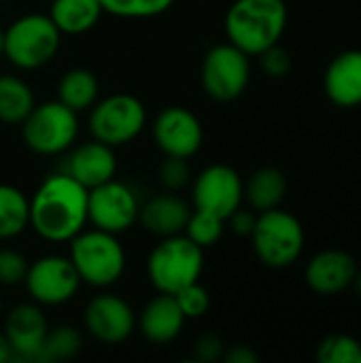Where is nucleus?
<instances>
[{
    "mask_svg": "<svg viewBox=\"0 0 361 363\" xmlns=\"http://www.w3.org/2000/svg\"><path fill=\"white\" fill-rule=\"evenodd\" d=\"M87 225V189L64 170L40 181L30 198V228L47 242H70Z\"/></svg>",
    "mask_w": 361,
    "mask_h": 363,
    "instance_id": "obj_1",
    "label": "nucleus"
},
{
    "mask_svg": "<svg viewBox=\"0 0 361 363\" xmlns=\"http://www.w3.org/2000/svg\"><path fill=\"white\" fill-rule=\"evenodd\" d=\"M228 43L249 57L279 45L287 28L285 0H234L226 13Z\"/></svg>",
    "mask_w": 361,
    "mask_h": 363,
    "instance_id": "obj_2",
    "label": "nucleus"
},
{
    "mask_svg": "<svg viewBox=\"0 0 361 363\" xmlns=\"http://www.w3.org/2000/svg\"><path fill=\"white\" fill-rule=\"evenodd\" d=\"M70 262L81 283L94 289H106L126 272V249L117 234L102 232L98 228L81 230L70 240Z\"/></svg>",
    "mask_w": 361,
    "mask_h": 363,
    "instance_id": "obj_3",
    "label": "nucleus"
},
{
    "mask_svg": "<svg viewBox=\"0 0 361 363\" xmlns=\"http://www.w3.org/2000/svg\"><path fill=\"white\" fill-rule=\"evenodd\" d=\"M204 270V249L185 234L160 238L147 257V279L157 294L174 296L183 287L198 283Z\"/></svg>",
    "mask_w": 361,
    "mask_h": 363,
    "instance_id": "obj_4",
    "label": "nucleus"
},
{
    "mask_svg": "<svg viewBox=\"0 0 361 363\" xmlns=\"http://www.w3.org/2000/svg\"><path fill=\"white\" fill-rule=\"evenodd\" d=\"M62 43V32L49 15L28 13L4 30V57L19 70H36L49 64Z\"/></svg>",
    "mask_w": 361,
    "mask_h": 363,
    "instance_id": "obj_5",
    "label": "nucleus"
},
{
    "mask_svg": "<svg viewBox=\"0 0 361 363\" xmlns=\"http://www.w3.org/2000/svg\"><path fill=\"white\" fill-rule=\"evenodd\" d=\"M21 136L26 147L38 155L51 157L66 153L79 136V113L60 100L34 104L21 121Z\"/></svg>",
    "mask_w": 361,
    "mask_h": 363,
    "instance_id": "obj_6",
    "label": "nucleus"
},
{
    "mask_svg": "<svg viewBox=\"0 0 361 363\" xmlns=\"http://www.w3.org/2000/svg\"><path fill=\"white\" fill-rule=\"evenodd\" d=\"M251 240L255 255L264 266L287 268L300 257L304 249V228L298 217L277 206L257 213Z\"/></svg>",
    "mask_w": 361,
    "mask_h": 363,
    "instance_id": "obj_7",
    "label": "nucleus"
},
{
    "mask_svg": "<svg viewBox=\"0 0 361 363\" xmlns=\"http://www.w3.org/2000/svg\"><path fill=\"white\" fill-rule=\"evenodd\" d=\"M147 125V108L132 94H111L104 100H96L89 108L91 138L117 149L134 138Z\"/></svg>",
    "mask_w": 361,
    "mask_h": 363,
    "instance_id": "obj_8",
    "label": "nucleus"
},
{
    "mask_svg": "<svg viewBox=\"0 0 361 363\" xmlns=\"http://www.w3.org/2000/svg\"><path fill=\"white\" fill-rule=\"evenodd\" d=\"M251 77L249 55L232 43L215 45L206 51L200 68V81L206 96L217 102H230L245 94Z\"/></svg>",
    "mask_w": 361,
    "mask_h": 363,
    "instance_id": "obj_9",
    "label": "nucleus"
},
{
    "mask_svg": "<svg viewBox=\"0 0 361 363\" xmlns=\"http://www.w3.org/2000/svg\"><path fill=\"white\" fill-rule=\"evenodd\" d=\"M138 213V196L130 185L117 179L87 189V223H91V228L119 236L134 228Z\"/></svg>",
    "mask_w": 361,
    "mask_h": 363,
    "instance_id": "obj_10",
    "label": "nucleus"
},
{
    "mask_svg": "<svg viewBox=\"0 0 361 363\" xmlns=\"http://www.w3.org/2000/svg\"><path fill=\"white\" fill-rule=\"evenodd\" d=\"M23 285L30 300L38 306H62L77 296L83 283L70 257L43 255L28 266Z\"/></svg>",
    "mask_w": 361,
    "mask_h": 363,
    "instance_id": "obj_11",
    "label": "nucleus"
},
{
    "mask_svg": "<svg viewBox=\"0 0 361 363\" xmlns=\"http://www.w3.org/2000/svg\"><path fill=\"white\" fill-rule=\"evenodd\" d=\"M245 200V185L238 172L226 164L206 166L191 185V202L198 211H209L228 219Z\"/></svg>",
    "mask_w": 361,
    "mask_h": 363,
    "instance_id": "obj_12",
    "label": "nucleus"
},
{
    "mask_svg": "<svg viewBox=\"0 0 361 363\" xmlns=\"http://www.w3.org/2000/svg\"><path fill=\"white\" fill-rule=\"evenodd\" d=\"M83 323L94 340L102 345H121L136 330V313L121 296L100 294L87 302Z\"/></svg>",
    "mask_w": 361,
    "mask_h": 363,
    "instance_id": "obj_13",
    "label": "nucleus"
},
{
    "mask_svg": "<svg viewBox=\"0 0 361 363\" xmlns=\"http://www.w3.org/2000/svg\"><path fill=\"white\" fill-rule=\"evenodd\" d=\"M153 140L164 155L189 160L204 143V128L189 108L166 106L153 121Z\"/></svg>",
    "mask_w": 361,
    "mask_h": 363,
    "instance_id": "obj_14",
    "label": "nucleus"
},
{
    "mask_svg": "<svg viewBox=\"0 0 361 363\" xmlns=\"http://www.w3.org/2000/svg\"><path fill=\"white\" fill-rule=\"evenodd\" d=\"M47 332V317L36 302L17 304L4 317L2 334L11 345L15 362H38Z\"/></svg>",
    "mask_w": 361,
    "mask_h": 363,
    "instance_id": "obj_15",
    "label": "nucleus"
},
{
    "mask_svg": "<svg viewBox=\"0 0 361 363\" xmlns=\"http://www.w3.org/2000/svg\"><path fill=\"white\" fill-rule=\"evenodd\" d=\"M64 172L81 183L85 189H94L117 174V157L115 149L91 138L89 143H81L68 149Z\"/></svg>",
    "mask_w": 361,
    "mask_h": 363,
    "instance_id": "obj_16",
    "label": "nucleus"
},
{
    "mask_svg": "<svg viewBox=\"0 0 361 363\" xmlns=\"http://www.w3.org/2000/svg\"><path fill=\"white\" fill-rule=\"evenodd\" d=\"M357 274V264L353 255L338 249H328L311 257L306 266V283L313 291L321 296H334L353 285Z\"/></svg>",
    "mask_w": 361,
    "mask_h": 363,
    "instance_id": "obj_17",
    "label": "nucleus"
},
{
    "mask_svg": "<svg viewBox=\"0 0 361 363\" xmlns=\"http://www.w3.org/2000/svg\"><path fill=\"white\" fill-rule=\"evenodd\" d=\"M185 321V315L170 294H157L155 298H151L136 319L140 334L151 345H170L172 340H177L183 332Z\"/></svg>",
    "mask_w": 361,
    "mask_h": 363,
    "instance_id": "obj_18",
    "label": "nucleus"
},
{
    "mask_svg": "<svg viewBox=\"0 0 361 363\" xmlns=\"http://www.w3.org/2000/svg\"><path fill=\"white\" fill-rule=\"evenodd\" d=\"M189 215H191L189 204L174 191H168L147 200L140 206L138 221L149 234L157 238H166V236L183 234Z\"/></svg>",
    "mask_w": 361,
    "mask_h": 363,
    "instance_id": "obj_19",
    "label": "nucleus"
},
{
    "mask_svg": "<svg viewBox=\"0 0 361 363\" xmlns=\"http://www.w3.org/2000/svg\"><path fill=\"white\" fill-rule=\"evenodd\" d=\"M328 98L345 108L361 104V51L351 49L336 55L323 77Z\"/></svg>",
    "mask_w": 361,
    "mask_h": 363,
    "instance_id": "obj_20",
    "label": "nucleus"
},
{
    "mask_svg": "<svg viewBox=\"0 0 361 363\" xmlns=\"http://www.w3.org/2000/svg\"><path fill=\"white\" fill-rule=\"evenodd\" d=\"M100 0H51L49 17L62 34H85L102 17Z\"/></svg>",
    "mask_w": 361,
    "mask_h": 363,
    "instance_id": "obj_21",
    "label": "nucleus"
},
{
    "mask_svg": "<svg viewBox=\"0 0 361 363\" xmlns=\"http://www.w3.org/2000/svg\"><path fill=\"white\" fill-rule=\"evenodd\" d=\"M287 194V179L277 168H260L245 185V200L255 213L277 208Z\"/></svg>",
    "mask_w": 361,
    "mask_h": 363,
    "instance_id": "obj_22",
    "label": "nucleus"
},
{
    "mask_svg": "<svg viewBox=\"0 0 361 363\" xmlns=\"http://www.w3.org/2000/svg\"><path fill=\"white\" fill-rule=\"evenodd\" d=\"M98 79L87 68H70L64 72L57 85V100L74 113L89 111L98 100Z\"/></svg>",
    "mask_w": 361,
    "mask_h": 363,
    "instance_id": "obj_23",
    "label": "nucleus"
},
{
    "mask_svg": "<svg viewBox=\"0 0 361 363\" xmlns=\"http://www.w3.org/2000/svg\"><path fill=\"white\" fill-rule=\"evenodd\" d=\"M30 228V198L15 185L0 183V240L21 236Z\"/></svg>",
    "mask_w": 361,
    "mask_h": 363,
    "instance_id": "obj_24",
    "label": "nucleus"
},
{
    "mask_svg": "<svg viewBox=\"0 0 361 363\" xmlns=\"http://www.w3.org/2000/svg\"><path fill=\"white\" fill-rule=\"evenodd\" d=\"M34 94L32 87L15 77L2 74L0 77V121L9 125H21V121L34 108Z\"/></svg>",
    "mask_w": 361,
    "mask_h": 363,
    "instance_id": "obj_25",
    "label": "nucleus"
},
{
    "mask_svg": "<svg viewBox=\"0 0 361 363\" xmlns=\"http://www.w3.org/2000/svg\"><path fill=\"white\" fill-rule=\"evenodd\" d=\"M83 347V336L72 325H57L47 332L38 363L49 362H66L79 355Z\"/></svg>",
    "mask_w": 361,
    "mask_h": 363,
    "instance_id": "obj_26",
    "label": "nucleus"
},
{
    "mask_svg": "<svg viewBox=\"0 0 361 363\" xmlns=\"http://www.w3.org/2000/svg\"><path fill=\"white\" fill-rule=\"evenodd\" d=\"M223 230H226V219H221L219 215H213L209 211L194 208L189 219H187V225H185L183 234L191 242H196L198 247L211 249L213 245H217L221 240Z\"/></svg>",
    "mask_w": 361,
    "mask_h": 363,
    "instance_id": "obj_27",
    "label": "nucleus"
},
{
    "mask_svg": "<svg viewBox=\"0 0 361 363\" xmlns=\"http://www.w3.org/2000/svg\"><path fill=\"white\" fill-rule=\"evenodd\" d=\"M102 11L121 19H149L166 13L174 0H100Z\"/></svg>",
    "mask_w": 361,
    "mask_h": 363,
    "instance_id": "obj_28",
    "label": "nucleus"
},
{
    "mask_svg": "<svg viewBox=\"0 0 361 363\" xmlns=\"http://www.w3.org/2000/svg\"><path fill=\"white\" fill-rule=\"evenodd\" d=\"M319 363H361V342L347 334L328 336L317 349Z\"/></svg>",
    "mask_w": 361,
    "mask_h": 363,
    "instance_id": "obj_29",
    "label": "nucleus"
},
{
    "mask_svg": "<svg viewBox=\"0 0 361 363\" xmlns=\"http://www.w3.org/2000/svg\"><path fill=\"white\" fill-rule=\"evenodd\" d=\"M174 300L181 308V313L185 315V319H202L209 308H211V296L209 291L198 283H191L187 287H183L181 291L174 294Z\"/></svg>",
    "mask_w": 361,
    "mask_h": 363,
    "instance_id": "obj_30",
    "label": "nucleus"
},
{
    "mask_svg": "<svg viewBox=\"0 0 361 363\" xmlns=\"http://www.w3.org/2000/svg\"><path fill=\"white\" fill-rule=\"evenodd\" d=\"M28 259L23 253L11 247H0V285L15 287L21 285L28 272Z\"/></svg>",
    "mask_w": 361,
    "mask_h": 363,
    "instance_id": "obj_31",
    "label": "nucleus"
},
{
    "mask_svg": "<svg viewBox=\"0 0 361 363\" xmlns=\"http://www.w3.org/2000/svg\"><path fill=\"white\" fill-rule=\"evenodd\" d=\"M191 179V168L187 160L183 157H170L166 155L164 164L160 166V181L168 191H179L183 189Z\"/></svg>",
    "mask_w": 361,
    "mask_h": 363,
    "instance_id": "obj_32",
    "label": "nucleus"
},
{
    "mask_svg": "<svg viewBox=\"0 0 361 363\" xmlns=\"http://www.w3.org/2000/svg\"><path fill=\"white\" fill-rule=\"evenodd\" d=\"M257 57H260L262 70L272 79H281V77L289 74V70H291V55L287 49H283L279 45H272Z\"/></svg>",
    "mask_w": 361,
    "mask_h": 363,
    "instance_id": "obj_33",
    "label": "nucleus"
},
{
    "mask_svg": "<svg viewBox=\"0 0 361 363\" xmlns=\"http://www.w3.org/2000/svg\"><path fill=\"white\" fill-rule=\"evenodd\" d=\"M223 353H226V345L215 334H204L196 342V359L198 362H219V359H223Z\"/></svg>",
    "mask_w": 361,
    "mask_h": 363,
    "instance_id": "obj_34",
    "label": "nucleus"
},
{
    "mask_svg": "<svg viewBox=\"0 0 361 363\" xmlns=\"http://www.w3.org/2000/svg\"><path fill=\"white\" fill-rule=\"evenodd\" d=\"M255 221H257V213L251 208V211H245V208H236L228 219L226 223H230V230L238 236H251L253 228H255Z\"/></svg>",
    "mask_w": 361,
    "mask_h": 363,
    "instance_id": "obj_35",
    "label": "nucleus"
},
{
    "mask_svg": "<svg viewBox=\"0 0 361 363\" xmlns=\"http://www.w3.org/2000/svg\"><path fill=\"white\" fill-rule=\"evenodd\" d=\"M223 362L228 363H257L260 357L257 353L251 349V347H245V345H236L232 349H228L223 353Z\"/></svg>",
    "mask_w": 361,
    "mask_h": 363,
    "instance_id": "obj_36",
    "label": "nucleus"
},
{
    "mask_svg": "<svg viewBox=\"0 0 361 363\" xmlns=\"http://www.w3.org/2000/svg\"><path fill=\"white\" fill-rule=\"evenodd\" d=\"M9 362H15V357H13V351H11V345H9L6 336L0 332V363Z\"/></svg>",
    "mask_w": 361,
    "mask_h": 363,
    "instance_id": "obj_37",
    "label": "nucleus"
},
{
    "mask_svg": "<svg viewBox=\"0 0 361 363\" xmlns=\"http://www.w3.org/2000/svg\"><path fill=\"white\" fill-rule=\"evenodd\" d=\"M353 287H355L357 296L361 298V272H360V270H357V274H355V279H353Z\"/></svg>",
    "mask_w": 361,
    "mask_h": 363,
    "instance_id": "obj_38",
    "label": "nucleus"
},
{
    "mask_svg": "<svg viewBox=\"0 0 361 363\" xmlns=\"http://www.w3.org/2000/svg\"><path fill=\"white\" fill-rule=\"evenodd\" d=\"M4 53V30H0V57Z\"/></svg>",
    "mask_w": 361,
    "mask_h": 363,
    "instance_id": "obj_39",
    "label": "nucleus"
},
{
    "mask_svg": "<svg viewBox=\"0 0 361 363\" xmlns=\"http://www.w3.org/2000/svg\"><path fill=\"white\" fill-rule=\"evenodd\" d=\"M0 315H2V298H0Z\"/></svg>",
    "mask_w": 361,
    "mask_h": 363,
    "instance_id": "obj_40",
    "label": "nucleus"
}]
</instances>
